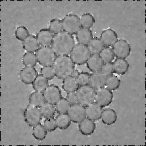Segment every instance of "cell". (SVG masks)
Instances as JSON below:
<instances>
[{"instance_id":"60d3db41","label":"cell","mask_w":146,"mask_h":146,"mask_svg":"<svg viewBox=\"0 0 146 146\" xmlns=\"http://www.w3.org/2000/svg\"><path fill=\"white\" fill-rule=\"evenodd\" d=\"M66 99L71 104L76 103L78 102L77 99H76V93L75 92H72L68 93L67 94V96H66Z\"/></svg>"},{"instance_id":"cb8c5ba5","label":"cell","mask_w":146,"mask_h":146,"mask_svg":"<svg viewBox=\"0 0 146 146\" xmlns=\"http://www.w3.org/2000/svg\"><path fill=\"white\" fill-rule=\"evenodd\" d=\"M87 48L92 55H96L100 52L104 48V45L100 38H93L87 44Z\"/></svg>"},{"instance_id":"484cf974","label":"cell","mask_w":146,"mask_h":146,"mask_svg":"<svg viewBox=\"0 0 146 146\" xmlns=\"http://www.w3.org/2000/svg\"><path fill=\"white\" fill-rule=\"evenodd\" d=\"M48 80L42 75H38L32 83V87L35 91L43 92L48 87Z\"/></svg>"},{"instance_id":"e0dca14e","label":"cell","mask_w":146,"mask_h":146,"mask_svg":"<svg viewBox=\"0 0 146 146\" xmlns=\"http://www.w3.org/2000/svg\"><path fill=\"white\" fill-rule=\"evenodd\" d=\"M96 123L88 118H84L79 123V131L84 136L92 135L96 129Z\"/></svg>"},{"instance_id":"ba28073f","label":"cell","mask_w":146,"mask_h":146,"mask_svg":"<svg viewBox=\"0 0 146 146\" xmlns=\"http://www.w3.org/2000/svg\"><path fill=\"white\" fill-rule=\"evenodd\" d=\"M112 51L117 58L125 59L131 54V47L127 40L120 39L112 46Z\"/></svg>"},{"instance_id":"7c38bea8","label":"cell","mask_w":146,"mask_h":146,"mask_svg":"<svg viewBox=\"0 0 146 146\" xmlns=\"http://www.w3.org/2000/svg\"><path fill=\"white\" fill-rule=\"evenodd\" d=\"M36 70L33 67H25L19 72V78L21 81L27 85L31 84L38 76Z\"/></svg>"},{"instance_id":"7402d4cb","label":"cell","mask_w":146,"mask_h":146,"mask_svg":"<svg viewBox=\"0 0 146 146\" xmlns=\"http://www.w3.org/2000/svg\"><path fill=\"white\" fill-rule=\"evenodd\" d=\"M86 66L91 72H95L100 70L103 62L99 55H92L87 61Z\"/></svg>"},{"instance_id":"f546056e","label":"cell","mask_w":146,"mask_h":146,"mask_svg":"<svg viewBox=\"0 0 146 146\" xmlns=\"http://www.w3.org/2000/svg\"><path fill=\"white\" fill-rule=\"evenodd\" d=\"M22 62L25 67H35L38 63L36 54L31 52L25 53L22 56Z\"/></svg>"},{"instance_id":"4dcf8cb0","label":"cell","mask_w":146,"mask_h":146,"mask_svg":"<svg viewBox=\"0 0 146 146\" xmlns=\"http://www.w3.org/2000/svg\"><path fill=\"white\" fill-rule=\"evenodd\" d=\"M105 86L111 91L116 90L120 86V80L116 75H111L106 76Z\"/></svg>"},{"instance_id":"9c48e42d","label":"cell","mask_w":146,"mask_h":146,"mask_svg":"<svg viewBox=\"0 0 146 146\" xmlns=\"http://www.w3.org/2000/svg\"><path fill=\"white\" fill-rule=\"evenodd\" d=\"M113 99V92L107 87H102L96 90L95 95V100L102 108L108 106Z\"/></svg>"},{"instance_id":"d6986e66","label":"cell","mask_w":146,"mask_h":146,"mask_svg":"<svg viewBox=\"0 0 146 146\" xmlns=\"http://www.w3.org/2000/svg\"><path fill=\"white\" fill-rule=\"evenodd\" d=\"M23 48L27 52H36L39 48V44L36 37L34 35H29L22 42Z\"/></svg>"},{"instance_id":"44dd1931","label":"cell","mask_w":146,"mask_h":146,"mask_svg":"<svg viewBox=\"0 0 146 146\" xmlns=\"http://www.w3.org/2000/svg\"><path fill=\"white\" fill-rule=\"evenodd\" d=\"M93 38L92 31L90 29L80 28L76 34V39L79 43L87 44Z\"/></svg>"},{"instance_id":"ab89813d","label":"cell","mask_w":146,"mask_h":146,"mask_svg":"<svg viewBox=\"0 0 146 146\" xmlns=\"http://www.w3.org/2000/svg\"><path fill=\"white\" fill-rule=\"evenodd\" d=\"M100 71L106 76H108L111 75H112L113 72V64L111 62L110 63H107L103 64Z\"/></svg>"},{"instance_id":"ffe728a7","label":"cell","mask_w":146,"mask_h":146,"mask_svg":"<svg viewBox=\"0 0 146 146\" xmlns=\"http://www.w3.org/2000/svg\"><path fill=\"white\" fill-rule=\"evenodd\" d=\"M112 64L113 72L120 75L125 74L129 67L128 62L126 59L122 58H116Z\"/></svg>"},{"instance_id":"7a4b0ae2","label":"cell","mask_w":146,"mask_h":146,"mask_svg":"<svg viewBox=\"0 0 146 146\" xmlns=\"http://www.w3.org/2000/svg\"><path fill=\"white\" fill-rule=\"evenodd\" d=\"M52 68L55 76L60 79H64L71 75L75 69V64L68 55L56 56L52 64Z\"/></svg>"},{"instance_id":"603a6c76","label":"cell","mask_w":146,"mask_h":146,"mask_svg":"<svg viewBox=\"0 0 146 146\" xmlns=\"http://www.w3.org/2000/svg\"><path fill=\"white\" fill-rule=\"evenodd\" d=\"M78 87L79 84L76 78L72 76L66 78L62 82V88L67 93L75 92Z\"/></svg>"},{"instance_id":"f1b7e54d","label":"cell","mask_w":146,"mask_h":146,"mask_svg":"<svg viewBox=\"0 0 146 146\" xmlns=\"http://www.w3.org/2000/svg\"><path fill=\"white\" fill-rule=\"evenodd\" d=\"M29 101L30 104L39 107L44 103L45 100L43 94L41 92L34 91L29 95Z\"/></svg>"},{"instance_id":"1f68e13d","label":"cell","mask_w":146,"mask_h":146,"mask_svg":"<svg viewBox=\"0 0 146 146\" xmlns=\"http://www.w3.org/2000/svg\"><path fill=\"white\" fill-rule=\"evenodd\" d=\"M80 25L83 28L90 29L92 27L95 22V19L94 17L90 13H86L83 14L80 18Z\"/></svg>"},{"instance_id":"3957f363","label":"cell","mask_w":146,"mask_h":146,"mask_svg":"<svg viewBox=\"0 0 146 146\" xmlns=\"http://www.w3.org/2000/svg\"><path fill=\"white\" fill-rule=\"evenodd\" d=\"M70 58L75 64L81 66L85 64L91 56L87 46L86 44L77 43L70 52Z\"/></svg>"},{"instance_id":"5bb4252c","label":"cell","mask_w":146,"mask_h":146,"mask_svg":"<svg viewBox=\"0 0 146 146\" xmlns=\"http://www.w3.org/2000/svg\"><path fill=\"white\" fill-rule=\"evenodd\" d=\"M86 115L87 118L94 121H98L101 117L102 107L96 102L92 103L87 105L86 108Z\"/></svg>"},{"instance_id":"6da1fadb","label":"cell","mask_w":146,"mask_h":146,"mask_svg":"<svg viewBox=\"0 0 146 146\" xmlns=\"http://www.w3.org/2000/svg\"><path fill=\"white\" fill-rule=\"evenodd\" d=\"M75 44L74 36L64 31H62L54 35L51 46L56 55L62 56L70 54Z\"/></svg>"},{"instance_id":"836d02e7","label":"cell","mask_w":146,"mask_h":146,"mask_svg":"<svg viewBox=\"0 0 146 146\" xmlns=\"http://www.w3.org/2000/svg\"><path fill=\"white\" fill-rule=\"evenodd\" d=\"M99 56L100 57L103 63H110L114 59V55L111 49L108 47H106L99 53Z\"/></svg>"},{"instance_id":"b9f144b4","label":"cell","mask_w":146,"mask_h":146,"mask_svg":"<svg viewBox=\"0 0 146 146\" xmlns=\"http://www.w3.org/2000/svg\"><path fill=\"white\" fill-rule=\"evenodd\" d=\"M79 71H78V70H76V69H75V70H74V71L72 72V73L71 76H73V77H74V78H76L77 76L79 75Z\"/></svg>"},{"instance_id":"d590c367","label":"cell","mask_w":146,"mask_h":146,"mask_svg":"<svg viewBox=\"0 0 146 146\" xmlns=\"http://www.w3.org/2000/svg\"><path fill=\"white\" fill-rule=\"evenodd\" d=\"M49 30L54 34L62 31L63 30L62 20L57 18L52 19L49 23Z\"/></svg>"},{"instance_id":"8fae6325","label":"cell","mask_w":146,"mask_h":146,"mask_svg":"<svg viewBox=\"0 0 146 146\" xmlns=\"http://www.w3.org/2000/svg\"><path fill=\"white\" fill-rule=\"evenodd\" d=\"M46 102L55 104L62 97V92L59 87L54 84L48 85L43 92Z\"/></svg>"},{"instance_id":"5b68a950","label":"cell","mask_w":146,"mask_h":146,"mask_svg":"<svg viewBox=\"0 0 146 146\" xmlns=\"http://www.w3.org/2000/svg\"><path fill=\"white\" fill-rule=\"evenodd\" d=\"M38 62L42 66H52L56 55L50 46H41L36 52Z\"/></svg>"},{"instance_id":"f35d334b","label":"cell","mask_w":146,"mask_h":146,"mask_svg":"<svg viewBox=\"0 0 146 146\" xmlns=\"http://www.w3.org/2000/svg\"><path fill=\"white\" fill-rule=\"evenodd\" d=\"M79 86H83L88 84L89 83L90 74L87 72L83 71L79 72V75L76 78Z\"/></svg>"},{"instance_id":"277c9868","label":"cell","mask_w":146,"mask_h":146,"mask_svg":"<svg viewBox=\"0 0 146 146\" xmlns=\"http://www.w3.org/2000/svg\"><path fill=\"white\" fill-rule=\"evenodd\" d=\"M78 103L87 106L95 100V90L88 84L80 86L76 91Z\"/></svg>"},{"instance_id":"83f0119b","label":"cell","mask_w":146,"mask_h":146,"mask_svg":"<svg viewBox=\"0 0 146 146\" xmlns=\"http://www.w3.org/2000/svg\"><path fill=\"white\" fill-rule=\"evenodd\" d=\"M32 135L35 139L42 141L45 139L47 135V131L42 124L39 123L33 127Z\"/></svg>"},{"instance_id":"d4e9b609","label":"cell","mask_w":146,"mask_h":146,"mask_svg":"<svg viewBox=\"0 0 146 146\" xmlns=\"http://www.w3.org/2000/svg\"><path fill=\"white\" fill-rule=\"evenodd\" d=\"M57 127L61 130L68 129L71 124V119L68 113H59L55 118Z\"/></svg>"},{"instance_id":"52a82bcc","label":"cell","mask_w":146,"mask_h":146,"mask_svg":"<svg viewBox=\"0 0 146 146\" xmlns=\"http://www.w3.org/2000/svg\"><path fill=\"white\" fill-rule=\"evenodd\" d=\"M63 31L71 34H76L80 29V18L76 14L69 13L66 15L62 19Z\"/></svg>"},{"instance_id":"4316f807","label":"cell","mask_w":146,"mask_h":146,"mask_svg":"<svg viewBox=\"0 0 146 146\" xmlns=\"http://www.w3.org/2000/svg\"><path fill=\"white\" fill-rule=\"evenodd\" d=\"M39 109L42 116L44 118L53 117L56 113V109L53 104L46 102L39 107Z\"/></svg>"},{"instance_id":"e575fe53","label":"cell","mask_w":146,"mask_h":146,"mask_svg":"<svg viewBox=\"0 0 146 146\" xmlns=\"http://www.w3.org/2000/svg\"><path fill=\"white\" fill-rule=\"evenodd\" d=\"M14 34L18 40L23 41L29 35V31L26 26H19L15 29Z\"/></svg>"},{"instance_id":"9a60e30c","label":"cell","mask_w":146,"mask_h":146,"mask_svg":"<svg viewBox=\"0 0 146 146\" xmlns=\"http://www.w3.org/2000/svg\"><path fill=\"white\" fill-rule=\"evenodd\" d=\"M106 76L100 71L93 72L90 75L89 84L95 90L99 89L105 86Z\"/></svg>"},{"instance_id":"2e32d148","label":"cell","mask_w":146,"mask_h":146,"mask_svg":"<svg viewBox=\"0 0 146 146\" xmlns=\"http://www.w3.org/2000/svg\"><path fill=\"white\" fill-rule=\"evenodd\" d=\"M36 37L39 45L42 46H50L51 45L54 34L49 29L43 28L38 32Z\"/></svg>"},{"instance_id":"30bf717a","label":"cell","mask_w":146,"mask_h":146,"mask_svg":"<svg viewBox=\"0 0 146 146\" xmlns=\"http://www.w3.org/2000/svg\"><path fill=\"white\" fill-rule=\"evenodd\" d=\"M67 113L74 123H79L86 116L84 106L79 103L71 104Z\"/></svg>"},{"instance_id":"8992f818","label":"cell","mask_w":146,"mask_h":146,"mask_svg":"<svg viewBox=\"0 0 146 146\" xmlns=\"http://www.w3.org/2000/svg\"><path fill=\"white\" fill-rule=\"evenodd\" d=\"M42 114L38 107L29 104L24 110L23 118L25 121L30 126L34 127L42 120Z\"/></svg>"},{"instance_id":"74e56055","label":"cell","mask_w":146,"mask_h":146,"mask_svg":"<svg viewBox=\"0 0 146 146\" xmlns=\"http://www.w3.org/2000/svg\"><path fill=\"white\" fill-rule=\"evenodd\" d=\"M40 74L47 80H52L55 76L54 70L51 66H44L41 68Z\"/></svg>"},{"instance_id":"ac0fdd59","label":"cell","mask_w":146,"mask_h":146,"mask_svg":"<svg viewBox=\"0 0 146 146\" xmlns=\"http://www.w3.org/2000/svg\"><path fill=\"white\" fill-rule=\"evenodd\" d=\"M100 118L104 124L111 125L116 123L117 116L116 112L113 109L107 108L102 111Z\"/></svg>"},{"instance_id":"8d00e7d4","label":"cell","mask_w":146,"mask_h":146,"mask_svg":"<svg viewBox=\"0 0 146 146\" xmlns=\"http://www.w3.org/2000/svg\"><path fill=\"white\" fill-rule=\"evenodd\" d=\"M43 126L47 132H53L55 131L57 128L56 120L53 117L46 118L43 122Z\"/></svg>"},{"instance_id":"d6a6232c","label":"cell","mask_w":146,"mask_h":146,"mask_svg":"<svg viewBox=\"0 0 146 146\" xmlns=\"http://www.w3.org/2000/svg\"><path fill=\"white\" fill-rule=\"evenodd\" d=\"M70 106V103L66 98L61 97L60 99L55 103V107L56 111L58 113H67Z\"/></svg>"},{"instance_id":"4fadbf2b","label":"cell","mask_w":146,"mask_h":146,"mask_svg":"<svg viewBox=\"0 0 146 146\" xmlns=\"http://www.w3.org/2000/svg\"><path fill=\"white\" fill-rule=\"evenodd\" d=\"M100 39L106 47L112 46L118 39V35L115 30L108 28L103 30L100 35Z\"/></svg>"}]
</instances>
